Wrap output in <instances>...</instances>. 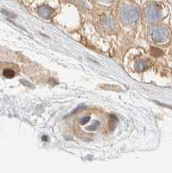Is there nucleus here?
<instances>
[{
    "instance_id": "nucleus-5",
    "label": "nucleus",
    "mask_w": 172,
    "mask_h": 173,
    "mask_svg": "<svg viewBox=\"0 0 172 173\" xmlns=\"http://www.w3.org/2000/svg\"><path fill=\"white\" fill-rule=\"evenodd\" d=\"M146 68H147V64H146V61L143 60H139L135 63V69L138 72L143 71Z\"/></svg>"
},
{
    "instance_id": "nucleus-12",
    "label": "nucleus",
    "mask_w": 172,
    "mask_h": 173,
    "mask_svg": "<svg viewBox=\"0 0 172 173\" xmlns=\"http://www.w3.org/2000/svg\"><path fill=\"white\" fill-rule=\"evenodd\" d=\"M85 108V106L84 105H80L77 108H75L73 112H72L70 114H75L76 112H78V111H80V110H81V109H84Z\"/></svg>"
},
{
    "instance_id": "nucleus-10",
    "label": "nucleus",
    "mask_w": 172,
    "mask_h": 173,
    "mask_svg": "<svg viewBox=\"0 0 172 173\" xmlns=\"http://www.w3.org/2000/svg\"><path fill=\"white\" fill-rule=\"evenodd\" d=\"M1 12L3 13V14H4L5 16H9V17H11V18H15L16 16L14 14V13H12V12H10V11H6V10H1Z\"/></svg>"
},
{
    "instance_id": "nucleus-9",
    "label": "nucleus",
    "mask_w": 172,
    "mask_h": 173,
    "mask_svg": "<svg viewBox=\"0 0 172 173\" xmlns=\"http://www.w3.org/2000/svg\"><path fill=\"white\" fill-rule=\"evenodd\" d=\"M162 54L163 53H162V51L159 49H157V48H152L151 49V55L152 56H159Z\"/></svg>"
},
{
    "instance_id": "nucleus-4",
    "label": "nucleus",
    "mask_w": 172,
    "mask_h": 173,
    "mask_svg": "<svg viewBox=\"0 0 172 173\" xmlns=\"http://www.w3.org/2000/svg\"><path fill=\"white\" fill-rule=\"evenodd\" d=\"M37 11H38V14L43 18H49L51 16V15L53 14L54 11L47 5H42V6L38 7Z\"/></svg>"
},
{
    "instance_id": "nucleus-14",
    "label": "nucleus",
    "mask_w": 172,
    "mask_h": 173,
    "mask_svg": "<svg viewBox=\"0 0 172 173\" xmlns=\"http://www.w3.org/2000/svg\"><path fill=\"white\" fill-rule=\"evenodd\" d=\"M101 1H104V2H109V1H111V0H101Z\"/></svg>"
},
{
    "instance_id": "nucleus-3",
    "label": "nucleus",
    "mask_w": 172,
    "mask_h": 173,
    "mask_svg": "<svg viewBox=\"0 0 172 173\" xmlns=\"http://www.w3.org/2000/svg\"><path fill=\"white\" fill-rule=\"evenodd\" d=\"M145 18L150 23L158 22L162 17L160 9L154 4H150L145 8Z\"/></svg>"
},
{
    "instance_id": "nucleus-6",
    "label": "nucleus",
    "mask_w": 172,
    "mask_h": 173,
    "mask_svg": "<svg viewBox=\"0 0 172 173\" xmlns=\"http://www.w3.org/2000/svg\"><path fill=\"white\" fill-rule=\"evenodd\" d=\"M3 75L5 77V78H8V79H11L15 76V72L11 69H5L4 71H3Z\"/></svg>"
},
{
    "instance_id": "nucleus-13",
    "label": "nucleus",
    "mask_w": 172,
    "mask_h": 173,
    "mask_svg": "<svg viewBox=\"0 0 172 173\" xmlns=\"http://www.w3.org/2000/svg\"><path fill=\"white\" fill-rule=\"evenodd\" d=\"M42 139H43V141H47V140H48V137L44 135V136H43V137H42Z\"/></svg>"
},
{
    "instance_id": "nucleus-7",
    "label": "nucleus",
    "mask_w": 172,
    "mask_h": 173,
    "mask_svg": "<svg viewBox=\"0 0 172 173\" xmlns=\"http://www.w3.org/2000/svg\"><path fill=\"white\" fill-rule=\"evenodd\" d=\"M118 123V118L115 115H111V119H110V122H109V126H110V130L113 131L117 126Z\"/></svg>"
},
{
    "instance_id": "nucleus-1",
    "label": "nucleus",
    "mask_w": 172,
    "mask_h": 173,
    "mask_svg": "<svg viewBox=\"0 0 172 173\" xmlns=\"http://www.w3.org/2000/svg\"><path fill=\"white\" fill-rule=\"evenodd\" d=\"M121 20L126 24L135 23L139 16L138 10L132 5H126L121 10Z\"/></svg>"
},
{
    "instance_id": "nucleus-8",
    "label": "nucleus",
    "mask_w": 172,
    "mask_h": 173,
    "mask_svg": "<svg viewBox=\"0 0 172 173\" xmlns=\"http://www.w3.org/2000/svg\"><path fill=\"white\" fill-rule=\"evenodd\" d=\"M100 121H97V120H95V121H93V123L91 125V127H86V130L87 131H91V132H93V131H95V130L98 128V127L100 126Z\"/></svg>"
},
{
    "instance_id": "nucleus-11",
    "label": "nucleus",
    "mask_w": 172,
    "mask_h": 173,
    "mask_svg": "<svg viewBox=\"0 0 172 173\" xmlns=\"http://www.w3.org/2000/svg\"><path fill=\"white\" fill-rule=\"evenodd\" d=\"M90 116H86V117H83V118H81V120H80V123H81V125H82V126H84V125H86V123L90 120Z\"/></svg>"
},
{
    "instance_id": "nucleus-2",
    "label": "nucleus",
    "mask_w": 172,
    "mask_h": 173,
    "mask_svg": "<svg viewBox=\"0 0 172 173\" xmlns=\"http://www.w3.org/2000/svg\"><path fill=\"white\" fill-rule=\"evenodd\" d=\"M150 36L154 42L158 43H164L169 39L168 30L162 26L152 27L150 30Z\"/></svg>"
}]
</instances>
